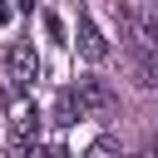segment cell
Wrapping results in <instances>:
<instances>
[{
    "label": "cell",
    "instance_id": "cell-1",
    "mask_svg": "<svg viewBox=\"0 0 158 158\" xmlns=\"http://www.w3.org/2000/svg\"><path fill=\"white\" fill-rule=\"evenodd\" d=\"M128 74L138 89H158V30L148 20H133L128 35Z\"/></svg>",
    "mask_w": 158,
    "mask_h": 158
},
{
    "label": "cell",
    "instance_id": "cell-2",
    "mask_svg": "<svg viewBox=\"0 0 158 158\" xmlns=\"http://www.w3.org/2000/svg\"><path fill=\"white\" fill-rule=\"evenodd\" d=\"M74 94H79V109H84L89 118H114V109H118L114 89H109L104 79H94V74H84V79L74 84Z\"/></svg>",
    "mask_w": 158,
    "mask_h": 158
},
{
    "label": "cell",
    "instance_id": "cell-3",
    "mask_svg": "<svg viewBox=\"0 0 158 158\" xmlns=\"http://www.w3.org/2000/svg\"><path fill=\"white\" fill-rule=\"evenodd\" d=\"M5 69H10V79L25 89V84H35L40 79V59H35V44H25V40H15L10 49H5Z\"/></svg>",
    "mask_w": 158,
    "mask_h": 158
},
{
    "label": "cell",
    "instance_id": "cell-4",
    "mask_svg": "<svg viewBox=\"0 0 158 158\" xmlns=\"http://www.w3.org/2000/svg\"><path fill=\"white\" fill-rule=\"evenodd\" d=\"M10 133H15V148H35V138H40V109H35L30 99H15V109H10Z\"/></svg>",
    "mask_w": 158,
    "mask_h": 158
},
{
    "label": "cell",
    "instance_id": "cell-5",
    "mask_svg": "<svg viewBox=\"0 0 158 158\" xmlns=\"http://www.w3.org/2000/svg\"><path fill=\"white\" fill-rule=\"evenodd\" d=\"M79 54H84L89 64H99V59L109 54V44H104V35H99V25H94L89 15H79Z\"/></svg>",
    "mask_w": 158,
    "mask_h": 158
},
{
    "label": "cell",
    "instance_id": "cell-6",
    "mask_svg": "<svg viewBox=\"0 0 158 158\" xmlns=\"http://www.w3.org/2000/svg\"><path fill=\"white\" fill-rule=\"evenodd\" d=\"M79 114H84V109H79V94H74V89H64V94L54 99V123H59V128H69Z\"/></svg>",
    "mask_w": 158,
    "mask_h": 158
},
{
    "label": "cell",
    "instance_id": "cell-7",
    "mask_svg": "<svg viewBox=\"0 0 158 158\" xmlns=\"http://www.w3.org/2000/svg\"><path fill=\"white\" fill-rule=\"evenodd\" d=\"M15 158H69L64 143H35V148H15Z\"/></svg>",
    "mask_w": 158,
    "mask_h": 158
},
{
    "label": "cell",
    "instance_id": "cell-8",
    "mask_svg": "<svg viewBox=\"0 0 158 158\" xmlns=\"http://www.w3.org/2000/svg\"><path fill=\"white\" fill-rule=\"evenodd\" d=\"M84 158H123V148H118V138H94L84 148Z\"/></svg>",
    "mask_w": 158,
    "mask_h": 158
},
{
    "label": "cell",
    "instance_id": "cell-9",
    "mask_svg": "<svg viewBox=\"0 0 158 158\" xmlns=\"http://www.w3.org/2000/svg\"><path fill=\"white\" fill-rule=\"evenodd\" d=\"M5 20H10V5H5V0H0V25H5Z\"/></svg>",
    "mask_w": 158,
    "mask_h": 158
},
{
    "label": "cell",
    "instance_id": "cell-10",
    "mask_svg": "<svg viewBox=\"0 0 158 158\" xmlns=\"http://www.w3.org/2000/svg\"><path fill=\"white\" fill-rule=\"evenodd\" d=\"M15 5H20V10H30V5H35V0H15Z\"/></svg>",
    "mask_w": 158,
    "mask_h": 158
},
{
    "label": "cell",
    "instance_id": "cell-11",
    "mask_svg": "<svg viewBox=\"0 0 158 158\" xmlns=\"http://www.w3.org/2000/svg\"><path fill=\"white\" fill-rule=\"evenodd\" d=\"M123 158H148V153H123Z\"/></svg>",
    "mask_w": 158,
    "mask_h": 158
}]
</instances>
